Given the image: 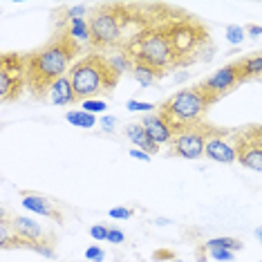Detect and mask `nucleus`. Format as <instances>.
<instances>
[{
  "mask_svg": "<svg viewBox=\"0 0 262 262\" xmlns=\"http://www.w3.org/2000/svg\"><path fill=\"white\" fill-rule=\"evenodd\" d=\"M213 101L206 97L204 90L200 85H193V88H184V90L172 94L170 99H166L159 105L157 112L166 119V123L172 130V126H180V123H190V121L204 119Z\"/></svg>",
  "mask_w": 262,
  "mask_h": 262,
  "instance_id": "4",
  "label": "nucleus"
},
{
  "mask_svg": "<svg viewBox=\"0 0 262 262\" xmlns=\"http://www.w3.org/2000/svg\"><path fill=\"white\" fill-rule=\"evenodd\" d=\"M50 101L54 105H70V103H76V94H74V88H72V81L70 76L65 74L63 79H58L50 90Z\"/></svg>",
  "mask_w": 262,
  "mask_h": 262,
  "instance_id": "14",
  "label": "nucleus"
},
{
  "mask_svg": "<svg viewBox=\"0 0 262 262\" xmlns=\"http://www.w3.org/2000/svg\"><path fill=\"white\" fill-rule=\"evenodd\" d=\"M202 249H229V251L235 253L242 249V240H237V237H215V240L202 244Z\"/></svg>",
  "mask_w": 262,
  "mask_h": 262,
  "instance_id": "19",
  "label": "nucleus"
},
{
  "mask_svg": "<svg viewBox=\"0 0 262 262\" xmlns=\"http://www.w3.org/2000/svg\"><path fill=\"white\" fill-rule=\"evenodd\" d=\"M54 242H56V240H54V235H45L43 240L34 242V244H32V249H29V251H34V253L43 255V258H52V260H54V255H56Z\"/></svg>",
  "mask_w": 262,
  "mask_h": 262,
  "instance_id": "20",
  "label": "nucleus"
},
{
  "mask_svg": "<svg viewBox=\"0 0 262 262\" xmlns=\"http://www.w3.org/2000/svg\"><path fill=\"white\" fill-rule=\"evenodd\" d=\"M126 108L130 112H155V103H146V101H137V99H130L128 103H126Z\"/></svg>",
  "mask_w": 262,
  "mask_h": 262,
  "instance_id": "23",
  "label": "nucleus"
},
{
  "mask_svg": "<svg viewBox=\"0 0 262 262\" xmlns=\"http://www.w3.org/2000/svg\"><path fill=\"white\" fill-rule=\"evenodd\" d=\"M170 262H184V260H177V258H175V260H170Z\"/></svg>",
  "mask_w": 262,
  "mask_h": 262,
  "instance_id": "34",
  "label": "nucleus"
},
{
  "mask_svg": "<svg viewBox=\"0 0 262 262\" xmlns=\"http://www.w3.org/2000/svg\"><path fill=\"white\" fill-rule=\"evenodd\" d=\"M220 130V126L200 119V121L180 123L172 126V141H170V155H177L182 159H200L204 155L206 141Z\"/></svg>",
  "mask_w": 262,
  "mask_h": 262,
  "instance_id": "5",
  "label": "nucleus"
},
{
  "mask_svg": "<svg viewBox=\"0 0 262 262\" xmlns=\"http://www.w3.org/2000/svg\"><path fill=\"white\" fill-rule=\"evenodd\" d=\"M108 233H110V226H105V224H94L90 229L92 240H108Z\"/></svg>",
  "mask_w": 262,
  "mask_h": 262,
  "instance_id": "26",
  "label": "nucleus"
},
{
  "mask_svg": "<svg viewBox=\"0 0 262 262\" xmlns=\"http://www.w3.org/2000/svg\"><path fill=\"white\" fill-rule=\"evenodd\" d=\"M240 83H244V76H242V70H240V63L233 61L224 68H220L215 74L206 76L204 81H200L198 85L204 90V94L213 103H217L222 97H226L229 92H233Z\"/></svg>",
  "mask_w": 262,
  "mask_h": 262,
  "instance_id": "8",
  "label": "nucleus"
},
{
  "mask_svg": "<svg viewBox=\"0 0 262 262\" xmlns=\"http://www.w3.org/2000/svg\"><path fill=\"white\" fill-rule=\"evenodd\" d=\"M65 119H68L72 126L76 128H94L97 126V119H94V115H90V112L85 110H68V115H65Z\"/></svg>",
  "mask_w": 262,
  "mask_h": 262,
  "instance_id": "18",
  "label": "nucleus"
},
{
  "mask_svg": "<svg viewBox=\"0 0 262 262\" xmlns=\"http://www.w3.org/2000/svg\"><path fill=\"white\" fill-rule=\"evenodd\" d=\"M229 137H231L229 128H220L217 133L206 141V148H204L206 157L217 164H235L237 152H235V146L229 144Z\"/></svg>",
  "mask_w": 262,
  "mask_h": 262,
  "instance_id": "9",
  "label": "nucleus"
},
{
  "mask_svg": "<svg viewBox=\"0 0 262 262\" xmlns=\"http://www.w3.org/2000/svg\"><path fill=\"white\" fill-rule=\"evenodd\" d=\"M108 215L112 220H130V217H133V208H128V206H112L108 211Z\"/></svg>",
  "mask_w": 262,
  "mask_h": 262,
  "instance_id": "24",
  "label": "nucleus"
},
{
  "mask_svg": "<svg viewBox=\"0 0 262 262\" xmlns=\"http://www.w3.org/2000/svg\"><path fill=\"white\" fill-rule=\"evenodd\" d=\"M23 206L27 208V211L32 213H38V215H45V217H52L54 222L61 224L63 217L61 213L56 211L54 206H52V202L43 198V195H36V193H23Z\"/></svg>",
  "mask_w": 262,
  "mask_h": 262,
  "instance_id": "12",
  "label": "nucleus"
},
{
  "mask_svg": "<svg viewBox=\"0 0 262 262\" xmlns=\"http://www.w3.org/2000/svg\"><path fill=\"white\" fill-rule=\"evenodd\" d=\"M11 229H14V233L18 235L23 242H27V249H32L34 242L43 240L47 235L43 231V226L38 222H34L32 217H11Z\"/></svg>",
  "mask_w": 262,
  "mask_h": 262,
  "instance_id": "11",
  "label": "nucleus"
},
{
  "mask_svg": "<svg viewBox=\"0 0 262 262\" xmlns=\"http://www.w3.org/2000/svg\"><path fill=\"white\" fill-rule=\"evenodd\" d=\"M123 133H126V137L135 144V148H139V150H144L148 155L159 152V146H155L150 141V137H148V133H146V128H144V123H141V121L128 123Z\"/></svg>",
  "mask_w": 262,
  "mask_h": 262,
  "instance_id": "13",
  "label": "nucleus"
},
{
  "mask_svg": "<svg viewBox=\"0 0 262 262\" xmlns=\"http://www.w3.org/2000/svg\"><path fill=\"white\" fill-rule=\"evenodd\" d=\"M135 76V81L139 83L141 88H150L155 81H159V79H164L159 72H155V70H150V68H146V65H135L133 68V72H130Z\"/></svg>",
  "mask_w": 262,
  "mask_h": 262,
  "instance_id": "17",
  "label": "nucleus"
},
{
  "mask_svg": "<svg viewBox=\"0 0 262 262\" xmlns=\"http://www.w3.org/2000/svg\"><path fill=\"white\" fill-rule=\"evenodd\" d=\"M237 164L249 170L262 172V123H247L231 133Z\"/></svg>",
  "mask_w": 262,
  "mask_h": 262,
  "instance_id": "7",
  "label": "nucleus"
},
{
  "mask_svg": "<svg viewBox=\"0 0 262 262\" xmlns=\"http://www.w3.org/2000/svg\"><path fill=\"white\" fill-rule=\"evenodd\" d=\"M126 240V235H123L121 229H117V226H110V233H108V242L110 244H121Z\"/></svg>",
  "mask_w": 262,
  "mask_h": 262,
  "instance_id": "28",
  "label": "nucleus"
},
{
  "mask_svg": "<svg viewBox=\"0 0 262 262\" xmlns=\"http://www.w3.org/2000/svg\"><path fill=\"white\" fill-rule=\"evenodd\" d=\"M244 32H247V29L240 27V25H229L226 27V40H229L231 45H240L244 40V36H247Z\"/></svg>",
  "mask_w": 262,
  "mask_h": 262,
  "instance_id": "21",
  "label": "nucleus"
},
{
  "mask_svg": "<svg viewBox=\"0 0 262 262\" xmlns=\"http://www.w3.org/2000/svg\"><path fill=\"white\" fill-rule=\"evenodd\" d=\"M141 123H144L148 137H150V141L155 146H162V144H170L172 141V130L170 126L166 123V119L159 115V112H150V115H146L141 119Z\"/></svg>",
  "mask_w": 262,
  "mask_h": 262,
  "instance_id": "10",
  "label": "nucleus"
},
{
  "mask_svg": "<svg viewBox=\"0 0 262 262\" xmlns=\"http://www.w3.org/2000/svg\"><path fill=\"white\" fill-rule=\"evenodd\" d=\"M88 16V5H72L68 9V18H85Z\"/></svg>",
  "mask_w": 262,
  "mask_h": 262,
  "instance_id": "27",
  "label": "nucleus"
},
{
  "mask_svg": "<svg viewBox=\"0 0 262 262\" xmlns=\"http://www.w3.org/2000/svg\"><path fill=\"white\" fill-rule=\"evenodd\" d=\"M81 110L90 112V115H99V112L108 110V105H105V101H101V99H88L81 103Z\"/></svg>",
  "mask_w": 262,
  "mask_h": 262,
  "instance_id": "22",
  "label": "nucleus"
},
{
  "mask_svg": "<svg viewBox=\"0 0 262 262\" xmlns=\"http://www.w3.org/2000/svg\"><path fill=\"white\" fill-rule=\"evenodd\" d=\"M27 88V61L18 52H3L0 54V101L11 103L18 101Z\"/></svg>",
  "mask_w": 262,
  "mask_h": 262,
  "instance_id": "6",
  "label": "nucleus"
},
{
  "mask_svg": "<svg viewBox=\"0 0 262 262\" xmlns=\"http://www.w3.org/2000/svg\"><path fill=\"white\" fill-rule=\"evenodd\" d=\"M242 70L244 81L249 79H262V54H253V56H242L237 58Z\"/></svg>",
  "mask_w": 262,
  "mask_h": 262,
  "instance_id": "15",
  "label": "nucleus"
},
{
  "mask_svg": "<svg viewBox=\"0 0 262 262\" xmlns=\"http://www.w3.org/2000/svg\"><path fill=\"white\" fill-rule=\"evenodd\" d=\"M168 18H164L162 23H157L152 27L141 29L133 38H128V43L121 47V52L133 61V65H146V68L155 70L162 76H166L170 70H180L177 68L175 47H172L168 29H166V20Z\"/></svg>",
  "mask_w": 262,
  "mask_h": 262,
  "instance_id": "2",
  "label": "nucleus"
},
{
  "mask_svg": "<svg viewBox=\"0 0 262 262\" xmlns=\"http://www.w3.org/2000/svg\"><path fill=\"white\" fill-rule=\"evenodd\" d=\"M65 29L70 32V36L76 40H88L90 43V20L88 18H65Z\"/></svg>",
  "mask_w": 262,
  "mask_h": 262,
  "instance_id": "16",
  "label": "nucleus"
},
{
  "mask_svg": "<svg viewBox=\"0 0 262 262\" xmlns=\"http://www.w3.org/2000/svg\"><path fill=\"white\" fill-rule=\"evenodd\" d=\"M85 260H90V262H103L105 260V251L101 247H97V244H92V247L85 249Z\"/></svg>",
  "mask_w": 262,
  "mask_h": 262,
  "instance_id": "25",
  "label": "nucleus"
},
{
  "mask_svg": "<svg viewBox=\"0 0 262 262\" xmlns=\"http://www.w3.org/2000/svg\"><path fill=\"white\" fill-rule=\"evenodd\" d=\"M152 260H175V253L172 251H155L152 253Z\"/></svg>",
  "mask_w": 262,
  "mask_h": 262,
  "instance_id": "30",
  "label": "nucleus"
},
{
  "mask_svg": "<svg viewBox=\"0 0 262 262\" xmlns=\"http://www.w3.org/2000/svg\"><path fill=\"white\" fill-rule=\"evenodd\" d=\"M130 155H133L135 159H141V162H150V155L144 152V150H139V148H133V150H130Z\"/></svg>",
  "mask_w": 262,
  "mask_h": 262,
  "instance_id": "31",
  "label": "nucleus"
},
{
  "mask_svg": "<svg viewBox=\"0 0 262 262\" xmlns=\"http://www.w3.org/2000/svg\"><path fill=\"white\" fill-rule=\"evenodd\" d=\"M101 128H103V133H112V130L117 128V117H112V115H105L103 119H101Z\"/></svg>",
  "mask_w": 262,
  "mask_h": 262,
  "instance_id": "29",
  "label": "nucleus"
},
{
  "mask_svg": "<svg viewBox=\"0 0 262 262\" xmlns=\"http://www.w3.org/2000/svg\"><path fill=\"white\" fill-rule=\"evenodd\" d=\"M244 29H247L249 36H260V34H262V27L260 25H249V27H244Z\"/></svg>",
  "mask_w": 262,
  "mask_h": 262,
  "instance_id": "32",
  "label": "nucleus"
},
{
  "mask_svg": "<svg viewBox=\"0 0 262 262\" xmlns=\"http://www.w3.org/2000/svg\"><path fill=\"white\" fill-rule=\"evenodd\" d=\"M70 81H72L76 101H88V99H99L110 94L117 88L121 74L112 68L110 58L92 52V54L83 56L81 61H76L70 70Z\"/></svg>",
  "mask_w": 262,
  "mask_h": 262,
  "instance_id": "3",
  "label": "nucleus"
},
{
  "mask_svg": "<svg viewBox=\"0 0 262 262\" xmlns=\"http://www.w3.org/2000/svg\"><path fill=\"white\" fill-rule=\"evenodd\" d=\"M255 237H258V240L262 242V226H258V229H255Z\"/></svg>",
  "mask_w": 262,
  "mask_h": 262,
  "instance_id": "33",
  "label": "nucleus"
},
{
  "mask_svg": "<svg viewBox=\"0 0 262 262\" xmlns=\"http://www.w3.org/2000/svg\"><path fill=\"white\" fill-rule=\"evenodd\" d=\"M81 54V45L70 32L61 27L47 43L36 52L25 54L27 61V90L34 99L43 101L50 97L52 85L70 74L74 58Z\"/></svg>",
  "mask_w": 262,
  "mask_h": 262,
  "instance_id": "1",
  "label": "nucleus"
}]
</instances>
